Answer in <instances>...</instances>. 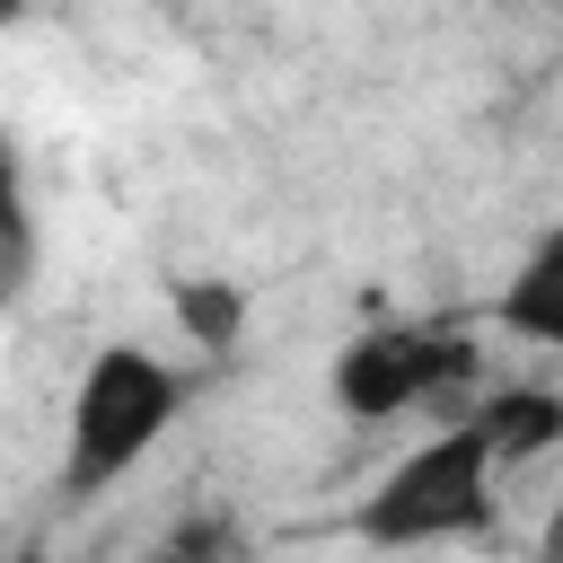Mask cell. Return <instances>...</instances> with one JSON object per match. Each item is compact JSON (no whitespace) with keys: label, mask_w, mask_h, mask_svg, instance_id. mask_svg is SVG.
<instances>
[{"label":"cell","mask_w":563,"mask_h":563,"mask_svg":"<svg viewBox=\"0 0 563 563\" xmlns=\"http://www.w3.org/2000/svg\"><path fill=\"white\" fill-rule=\"evenodd\" d=\"M141 563H246V537H238L229 510H176V519L141 545Z\"/></svg>","instance_id":"obj_6"},{"label":"cell","mask_w":563,"mask_h":563,"mask_svg":"<svg viewBox=\"0 0 563 563\" xmlns=\"http://www.w3.org/2000/svg\"><path fill=\"white\" fill-rule=\"evenodd\" d=\"M475 413H484V431H493V449H501L510 466L563 440V396H554V387H493Z\"/></svg>","instance_id":"obj_5"},{"label":"cell","mask_w":563,"mask_h":563,"mask_svg":"<svg viewBox=\"0 0 563 563\" xmlns=\"http://www.w3.org/2000/svg\"><path fill=\"white\" fill-rule=\"evenodd\" d=\"M510 457L493 449L484 413H457L440 422L422 449H405L352 510V537L378 545V554H422V545H457V537H484L493 510H501V484Z\"/></svg>","instance_id":"obj_1"},{"label":"cell","mask_w":563,"mask_h":563,"mask_svg":"<svg viewBox=\"0 0 563 563\" xmlns=\"http://www.w3.org/2000/svg\"><path fill=\"white\" fill-rule=\"evenodd\" d=\"M501 334H519V343H537V352H563V229H545L537 246H528V264L501 282Z\"/></svg>","instance_id":"obj_4"},{"label":"cell","mask_w":563,"mask_h":563,"mask_svg":"<svg viewBox=\"0 0 563 563\" xmlns=\"http://www.w3.org/2000/svg\"><path fill=\"white\" fill-rule=\"evenodd\" d=\"M176 325L194 334V352H229V343H238V325H246L238 282H185V290H176Z\"/></svg>","instance_id":"obj_7"},{"label":"cell","mask_w":563,"mask_h":563,"mask_svg":"<svg viewBox=\"0 0 563 563\" xmlns=\"http://www.w3.org/2000/svg\"><path fill=\"white\" fill-rule=\"evenodd\" d=\"M475 378V343L466 334H440V325H369L334 352L325 369V396L343 422H396L413 405H440L449 387Z\"/></svg>","instance_id":"obj_3"},{"label":"cell","mask_w":563,"mask_h":563,"mask_svg":"<svg viewBox=\"0 0 563 563\" xmlns=\"http://www.w3.org/2000/svg\"><path fill=\"white\" fill-rule=\"evenodd\" d=\"M194 378L141 343H97L79 387H70V422H62V493L70 501H97L114 493L185 413Z\"/></svg>","instance_id":"obj_2"},{"label":"cell","mask_w":563,"mask_h":563,"mask_svg":"<svg viewBox=\"0 0 563 563\" xmlns=\"http://www.w3.org/2000/svg\"><path fill=\"white\" fill-rule=\"evenodd\" d=\"M537 563H563V501H554L545 528H537Z\"/></svg>","instance_id":"obj_8"}]
</instances>
